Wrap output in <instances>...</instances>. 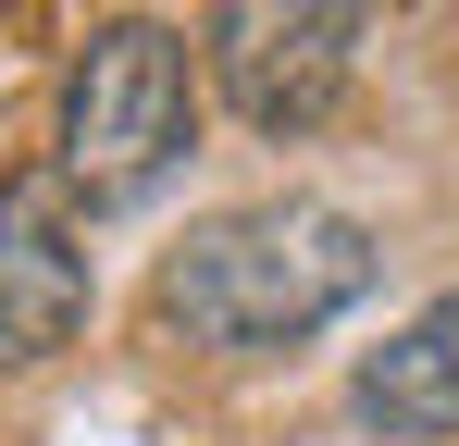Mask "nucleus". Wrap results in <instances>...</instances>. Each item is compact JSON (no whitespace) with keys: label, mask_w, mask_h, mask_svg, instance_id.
<instances>
[{"label":"nucleus","mask_w":459,"mask_h":446,"mask_svg":"<svg viewBox=\"0 0 459 446\" xmlns=\"http://www.w3.org/2000/svg\"><path fill=\"white\" fill-rule=\"evenodd\" d=\"M385 273L373 223L335 211V199H248L212 211L174 261H161V322L212 360H261V347H299L335 310H360Z\"/></svg>","instance_id":"1"},{"label":"nucleus","mask_w":459,"mask_h":446,"mask_svg":"<svg viewBox=\"0 0 459 446\" xmlns=\"http://www.w3.org/2000/svg\"><path fill=\"white\" fill-rule=\"evenodd\" d=\"M199 137V63L150 13H112L63 74V186L87 211H137Z\"/></svg>","instance_id":"2"},{"label":"nucleus","mask_w":459,"mask_h":446,"mask_svg":"<svg viewBox=\"0 0 459 446\" xmlns=\"http://www.w3.org/2000/svg\"><path fill=\"white\" fill-rule=\"evenodd\" d=\"M360 25H373V0H212V87L236 99V124L310 137L348 99Z\"/></svg>","instance_id":"3"},{"label":"nucleus","mask_w":459,"mask_h":446,"mask_svg":"<svg viewBox=\"0 0 459 446\" xmlns=\"http://www.w3.org/2000/svg\"><path fill=\"white\" fill-rule=\"evenodd\" d=\"M87 297V199L63 174H0V372H38L75 347Z\"/></svg>","instance_id":"4"},{"label":"nucleus","mask_w":459,"mask_h":446,"mask_svg":"<svg viewBox=\"0 0 459 446\" xmlns=\"http://www.w3.org/2000/svg\"><path fill=\"white\" fill-rule=\"evenodd\" d=\"M360 422L373 434H397V446H447L459 434V286L422 310V322H397L373 360H360Z\"/></svg>","instance_id":"5"}]
</instances>
